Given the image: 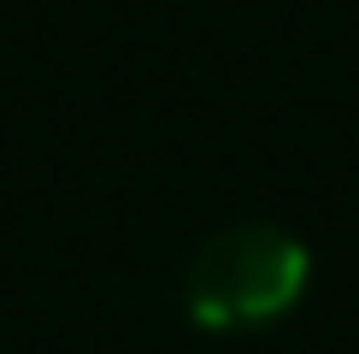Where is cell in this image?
<instances>
[{"instance_id":"6da1fadb","label":"cell","mask_w":359,"mask_h":354,"mask_svg":"<svg viewBox=\"0 0 359 354\" xmlns=\"http://www.w3.org/2000/svg\"><path fill=\"white\" fill-rule=\"evenodd\" d=\"M306 248L277 225H236L218 230L189 266V319L201 331H253L283 319L306 295Z\"/></svg>"}]
</instances>
